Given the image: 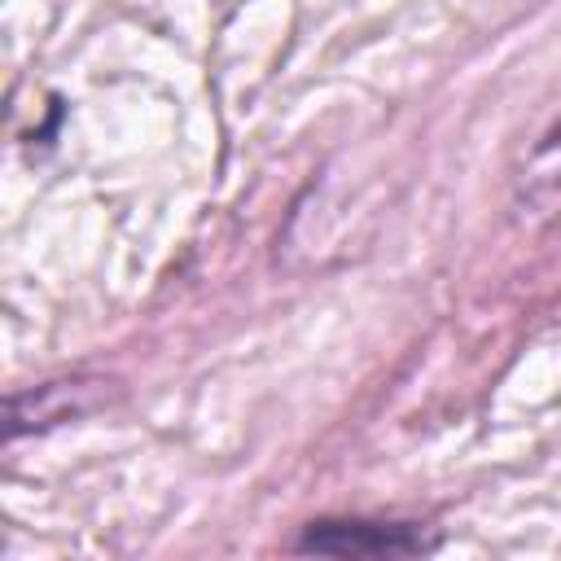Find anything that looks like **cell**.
I'll use <instances>...</instances> for the list:
<instances>
[{"label":"cell","instance_id":"obj_1","mask_svg":"<svg viewBox=\"0 0 561 561\" xmlns=\"http://www.w3.org/2000/svg\"><path fill=\"white\" fill-rule=\"evenodd\" d=\"M298 552H333V557H408L430 548L412 526L394 522H311Z\"/></svg>","mask_w":561,"mask_h":561},{"label":"cell","instance_id":"obj_2","mask_svg":"<svg viewBox=\"0 0 561 561\" xmlns=\"http://www.w3.org/2000/svg\"><path fill=\"white\" fill-rule=\"evenodd\" d=\"M552 153H561V123L543 136V145H539V153H535V158H552Z\"/></svg>","mask_w":561,"mask_h":561}]
</instances>
